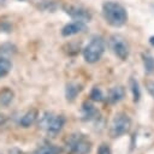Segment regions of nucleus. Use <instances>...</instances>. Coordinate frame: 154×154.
Returning <instances> with one entry per match:
<instances>
[{
    "label": "nucleus",
    "mask_w": 154,
    "mask_h": 154,
    "mask_svg": "<svg viewBox=\"0 0 154 154\" xmlns=\"http://www.w3.org/2000/svg\"><path fill=\"white\" fill-rule=\"evenodd\" d=\"M37 118V111L36 109H31V111H28L19 120V124L23 126V128H29Z\"/></svg>",
    "instance_id": "nucleus-15"
},
{
    "label": "nucleus",
    "mask_w": 154,
    "mask_h": 154,
    "mask_svg": "<svg viewBox=\"0 0 154 154\" xmlns=\"http://www.w3.org/2000/svg\"><path fill=\"white\" fill-rule=\"evenodd\" d=\"M5 1H6V0H0V5H1V4H4Z\"/></svg>",
    "instance_id": "nucleus-23"
},
{
    "label": "nucleus",
    "mask_w": 154,
    "mask_h": 154,
    "mask_svg": "<svg viewBox=\"0 0 154 154\" xmlns=\"http://www.w3.org/2000/svg\"><path fill=\"white\" fill-rule=\"evenodd\" d=\"M5 122H6V117H5L4 114H1V113H0V125L5 124Z\"/></svg>",
    "instance_id": "nucleus-21"
},
{
    "label": "nucleus",
    "mask_w": 154,
    "mask_h": 154,
    "mask_svg": "<svg viewBox=\"0 0 154 154\" xmlns=\"http://www.w3.org/2000/svg\"><path fill=\"white\" fill-rule=\"evenodd\" d=\"M101 13L105 22L113 28H122L128 22L126 8L122 4L113 0H107L102 4Z\"/></svg>",
    "instance_id": "nucleus-1"
},
{
    "label": "nucleus",
    "mask_w": 154,
    "mask_h": 154,
    "mask_svg": "<svg viewBox=\"0 0 154 154\" xmlns=\"http://www.w3.org/2000/svg\"><path fill=\"white\" fill-rule=\"evenodd\" d=\"M85 23L83 22H78V20H73L71 23H67L63 26L61 29V35L64 37H69V36H73V35H77L82 31L85 30Z\"/></svg>",
    "instance_id": "nucleus-9"
},
{
    "label": "nucleus",
    "mask_w": 154,
    "mask_h": 154,
    "mask_svg": "<svg viewBox=\"0 0 154 154\" xmlns=\"http://www.w3.org/2000/svg\"><path fill=\"white\" fill-rule=\"evenodd\" d=\"M91 150V142L83 135L76 134L66 140L67 154H89Z\"/></svg>",
    "instance_id": "nucleus-5"
},
{
    "label": "nucleus",
    "mask_w": 154,
    "mask_h": 154,
    "mask_svg": "<svg viewBox=\"0 0 154 154\" xmlns=\"http://www.w3.org/2000/svg\"><path fill=\"white\" fill-rule=\"evenodd\" d=\"M144 85H146V89H147L148 94L154 99V81L148 79V81L144 82Z\"/></svg>",
    "instance_id": "nucleus-20"
},
{
    "label": "nucleus",
    "mask_w": 154,
    "mask_h": 154,
    "mask_svg": "<svg viewBox=\"0 0 154 154\" xmlns=\"http://www.w3.org/2000/svg\"><path fill=\"white\" fill-rule=\"evenodd\" d=\"M129 87H130V91H131V95H132V101L138 102L140 99H141V88H140V84H138V82L135 77H130Z\"/></svg>",
    "instance_id": "nucleus-14"
},
{
    "label": "nucleus",
    "mask_w": 154,
    "mask_h": 154,
    "mask_svg": "<svg viewBox=\"0 0 154 154\" xmlns=\"http://www.w3.org/2000/svg\"><path fill=\"white\" fill-rule=\"evenodd\" d=\"M105 51H106L105 38L100 35H95L90 38L88 45L83 48L82 53H83V58L87 63L94 64V63H97L102 58Z\"/></svg>",
    "instance_id": "nucleus-2"
},
{
    "label": "nucleus",
    "mask_w": 154,
    "mask_h": 154,
    "mask_svg": "<svg viewBox=\"0 0 154 154\" xmlns=\"http://www.w3.org/2000/svg\"><path fill=\"white\" fill-rule=\"evenodd\" d=\"M131 128V119L130 117L124 113V112H119L117 113L112 122H111V126H109V136L112 138H117L120 137L125 134L129 132Z\"/></svg>",
    "instance_id": "nucleus-4"
},
{
    "label": "nucleus",
    "mask_w": 154,
    "mask_h": 154,
    "mask_svg": "<svg viewBox=\"0 0 154 154\" xmlns=\"http://www.w3.org/2000/svg\"><path fill=\"white\" fill-rule=\"evenodd\" d=\"M65 117L61 114H54L53 112H45L38 120V125L49 135H57L65 125Z\"/></svg>",
    "instance_id": "nucleus-3"
},
{
    "label": "nucleus",
    "mask_w": 154,
    "mask_h": 154,
    "mask_svg": "<svg viewBox=\"0 0 154 154\" xmlns=\"http://www.w3.org/2000/svg\"><path fill=\"white\" fill-rule=\"evenodd\" d=\"M13 91L10 88H5L0 91V106H8L13 100Z\"/></svg>",
    "instance_id": "nucleus-16"
},
{
    "label": "nucleus",
    "mask_w": 154,
    "mask_h": 154,
    "mask_svg": "<svg viewBox=\"0 0 154 154\" xmlns=\"http://www.w3.org/2000/svg\"><path fill=\"white\" fill-rule=\"evenodd\" d=\"M64 12L70 16L73 20H78V22H83V23H87V22H90L91 18H93V14L89 10L82 7V6H77V5H65L63 7Z\"/></svg>",
    "instance_id": "nucleus-7"
},
{
    "label": "nucleus",
    "mask_w": 154,
    "mask_h": 154,
    "mask_svg": "<svg viewBox=\"0 0 154 154\" xmlns=\"http://www.w3.org/2000/svg\"><path fill=\"white\" fill-rule=\"evenodd\" d=\"M142 63L147 75L154 73V57L150 53H142Z\"/></svg>",
    "instance_id": "nucleus-13"
},
{
    "label": "nucleus",
    "mask_w": 154,
    "mask_h": 154,
    "mask_svg": "<svg viewBox=\"0 0 154 154\" xmlns=\"http://www.w3.org/2000/svg\"><path fill=\"white\" fill-rule=\"evenodd\" d=\"M108 47L112 51V53L122 61H125L129 58L130 48L126 40L122 35H118V34L112 35L108 38Z\"/></svg>",
    "instance_id": "nucleus-6"
},
{
    "label": "nucleus",
    "mask_w": 154,
    "mask_h": 154,
    "mask_svg": "<svg viewBox=\"0 0 154 154\" xmlns=\"http://www.w3.org/2000/svg\"><path fill=\"white\" fill-rule=\"evenodd\" d=\"M125 97V89L122 85H114L108 90L107 102L109 105H117Z\"/></svg>",
    "instance_id": "nucleus-10"
},
{
    "label": "nucleus",
    "mask_w": 154,
    "mask_h": 154,
    "mask_svg": "<svg viewBox=\"0 0 154 154\" xmlns=\"http://www.w3.org/2000/svg\"><path fill=\"white\" fill-rule=\"evenodd\" d=\"M150 43L154 46V36H152V37H150Z\"/></svg>",
    "instance_id": "nucleus-22"
},
{
    "label": "nucleus",
    "mask_w": 154,
    "mask_h": 154,
    "mask_svg": "<svg viewBox=\"0 0 154 154\" xmlns=\"http://www.w3.org/2000/svg\"><path fill=\"white\" fill-rule=\"evenodd\" d=\"M81 116L83 122H93L99 118V111L90 101H84L81 107Z\"/></svg>",
    "instance_id": "nucleus-8"
},
{
    "label": "nucleus",
    "mask_w": 154,
    "mask_h": 154,
    "mask_svg": "<svg viewBox=\"0 0 154 154\" xmlns=\"http://www.w3.org/2000/svg\"><path fill=\"white\" fill-rule=\"evenodd\" d=\"M12 69V63L7 58H0V78L5 77Z\"/></svg>",
    "instance_id": "nucleus-17"
},
{
    "label": "nucleus",
    "mask_w": 154,
    "mask_h": 154,
    "mask_svg": "<svg viewBox=\"0 0 154 154\" xmlns=\"http://www.w3.org/2000/svg\"><path fill=\"white\" fill-rule=\"evenodd\" d=\"M82 90V85L78 84V83H75V82H70L66 84V88H65V96H66V100L67 101H73L77 95L81 93Z\"/></svg>",
    "instance_id": "nucleus-11"
},
{
    "label": "nucleus",
    "mask_w": 154,
    "mask_h": 154,
    "mask_svg": "<svg viewBox=\"0 0 154 154\" xmlns=\"http://www.w3.org/2000/svg\"><path fill=\"white\" fill-rule=\"evenodd\" d=\"M96 154H112V150H111V147L107 144V143H101L97 148V152Z\"/></svg>",
    "instance_id": "nucleus-19"
},
{
    "label": "nucleus",
    "mask_w": 154,
    "mask_h": 154,
    "mask_svg": "<svg viewBox=\"0 0 154 154\" xmlns=\"http://www.w3.org/2000/svg\"><path fill=\"white\" fill-rule=\"evenodd\" d=\"M63 148L55 144H43L34 150L32 154H61Z\"/></svg>",
    "instance_id": "nucleus-12"
},
{
    "label": "nucleus",
    "mask_w": 154,
    "mask_h": 154,
    "mask_svg": "<svg viewBox=\"0 0 154 154\" xmlns=\"http://www.w3.org/2000/svg\"><path fill=\"white\" fill-rule=\"evenodd\" d=\"M89 97H90L91 101H95V102H101V101L105 100L103 93H102V90H101L99 87H94V88L90 90Z\"/></svg>",
    "instance_id": "nucleus-18"
}]
</instances>
